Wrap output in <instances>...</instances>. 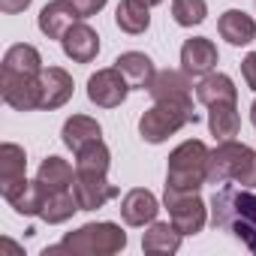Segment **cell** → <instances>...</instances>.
<instances>
[{"label":"cell","mask_w":256,"mask_h":256,"mask_svg":"<svg viewBox=\"0 0 256 256\" xmlns=\"http://www.w3.org/2000/svg\"><path fill=\"white\" fill-rule=\"evenodd\" d=\"M72 96V76L60 66H48L40 72V108L42 112H54L60 106H66Z\"/></svg>","instance_id":"8fae6325"},{"label":"cell","mask_w":256,"mask_h":256,"mask_svg":"<svg viewBox=\"0 0 256 256\" xmlns=\"http://www.w3.org/2000/svg\"><path fill=\"white\" fill-rule=\"evenodd\" d=\"M78 18H82V16H78V10L72 6V0H52V4H46V6L40 10L36 24H40V30H42L48 40H64V34H66Z\"/></svg>","instance_id":"9a60e30c"},{"label":"cell","mask_w":256,"mask_h":256,"mask_svg":"<svg viewBox=\"0 0 256 256\" xmlns=\"http://www.w3.org/2000/svg\"><path fill=\"white\" fill-rule=\"evenodd\" d=\"M190 72L184 70H160L154 76V82L148 84V94L154 96V102H175V106H193L190 96Z\"/></svg>","instance_id":"ba28073f"},{"label":"cell","mask_w":256,"mask_h":256,"mask_svg":"<svg viewBox=\"0 0 256 256\" xmlns=\"http://www.w3.org/2000/svg\"><path fill=\"white\" fill-rule=\"evenodd\" d=\"M250 120H253V126H256V100H253V106H250Z\"/></svg>","instance_id":"d6a6232c"},{"label":"cell","mask_w":256,"mask_h":256,"mask_svg":"<svg viewBox=\"0 0 256 256\" xmlns=\"http://www.w3.org/2000/svg\"><path fill=\"white\" fill-rule=\"evenodd\" d=\"M24 169H28V154L22 145H12V142L0 145V190L28 178Z\"/></svg>","instance_id":"484cf974"},{"label":"cell","mask_w":256,"mask_h":256,"mask_svg":"<svg viewBox=\"0 0 256 256\" xmlns=\"http://www.w3.org/2000/svg\"><path fill=\"white\" fill-rule=\"evenodd\" d=\"M163 205H166V211H169L172 226H175L181 235H199V232L205 229V223H208V208H205V202L199 199V193H184V190L166 187Z\"/></svg>","instance_id":"8992f818"},{"label":"cell","mask_w":256,"mask_h":256,"mask_svg":"<svg viewBox=\"0 0 256 256\" xmlns=\"http://www.w3.org/2000/svg\"><path fill=\"white\" fill-rule=\"evenodd\" d=\"M181 232L172 226V220L169 223H148V229H145V235H142V250L145 253H163V256H169V253H178V247H181Z\"/></svg>","instance_id":"7402d4cb"},{"label":"cell","mask_w":256,"mask_h":256,"mask_svg":"<svg viewBox=\"0 0 256 256\" xmlns=\"http://www.w3.org/2000/svg\"><path fill=\"white\" fill-rule=\"evenodd\" d=\"M36 178H40V184H42L48 193H54V190H72L76 172H72V166H70L64 157H46V160L40 163Z\"/></svg>","instance_id":"d4e9b609"},{"label":"cell","mask_w":256,"mask_h":256,"mask_svg":"<svg viewBox=\"0 0 256 256\" xmlns=\"http://www.w3.org/2000/svg\"><path fill=\"white\" fill-rule=\"evenodd\" d=\"M72 6L78 10L82 18H90V16H96V12L106 6V0H72Z\"/></svg>","instance_id":"4dcf8cb0"},{"label":"cell","mask_w":256,"mask_h":256,"mask_svg":"<svg viewBox=\"0 0 256 256\" xmlns=\"http://www.w3.org/2000/svg\"><path fill=\"white\" fill-rule=\"evenodd\" d=\"M46 66H42V58L34 46L28 42H18L12 46L6 54H4V72H12V76H40Z\"/></svg>","instance_id":"603a6c76"},{"label":"cell","mask_w":256,"mask_h":256,"mask_svg":"<svg viewBox=\"0 0 256 256\" xmlns=\"http://www.w3.org/2000/svg\"><path fill=\"white\" fill-rule=\"evenodd\" d=\"M108 166H112V154H108V148L102 145V139H100V142H94V145H88L84 151H78V154H76V172L106 175V172H108Z\"/></svg>","instance_id":"83f0119b"},{"label":"cell","mask_w":256,"mask_h":256,"mask_svg":"<svg viewBox=\"0 0 256 256\" xmlns=\"http://www.w3.org/2000/svg\"><path fill=\"white\" fill-rule=\"evenodd\" d=\"M114 24L124 34L139 36L151 28V6L142 4V0H120L118 10H114Z\"/></svg>","instance_id":"44dd1931"},{"label":"cell","mask_w":256,"mask_h":256,"mask_svg":"<svg viewBox=\"0 0 256 256\" xmlns=\"http://www.w3.org/2000/svg\"><path fill=\"white\" fill-rule=\"evenodd\" d=\"M0 94L4 102L12 106L16 112H34L40 108V76H0Z\"/></svg>","instance_id":"9c48e42d"},{"label":"cell","mask_w":256,"mask_h":256,"mask_svg":"<svg viewBox=\"0 0 256 256\" xmlns=\"http://www.w3.org/2000/svg\"><path fill=\"white\" fill-rule=\"evenodd\" d=\"M205 16H208V4H205V0H172V18L181 28L202 24Z\"/></svg>","instance_id":"f1b7e54d"},{"label":"cell","mask_w":256,"mask_h":256,"mask_svg":"<svg viewBox=\"0 0 256 256\" xmlns=\"http://www.w3.org/2000/svg\"><path fill=\"white\" fill-rule=\"evenodd\" d=\"M76 211H82V208H78L76 193H72V190H54V193H48V196H46V205H42L40 217H42L46 223L58 226V223H66Z\"/></svg>","instance_id":"4316f807"},{"label":"cell","mask_w":256,"mask_h":256,"mask_svg":"<svg viewBox=\"0 0 256 256\" xmlns=\"http://www.w3.org/2000/svg\"><path fill=\"white\" fill-rule=\"evenodd\" d=\"M60 48H64V54H66L72 64H90V60L100 54V36H96V30H94L90 24L76 22V24L64 34Z\"/></svg>","instance_id":"4fadbf2b"},{"label":"cell","mask_w":256,"mask_h":256,"mask_svg":"<svg viewBox=\"0 0 256 256\" xmlns=\"http://www.w3.org/2000/svg\"><path fill=\"white\" fill-rule=\"evenodd\" d=\"M126 247V232L118 223H84L76 232H66L60 244H52L42 250V256L54 253H78V256H112Z\"/></svg>","instance_id":"7a4b0ae2"},{"label":"cell","mask_w":256,"mask_h":256,"mask_svg":"<svg viewBox=\"0 0 256 256\" xmlns=\"http://www.w3.org/2000/svg\"><path fill=\"white\" fill-rule=\"evenodd\" d=\"M30 4H34V0H0V10H4L6 16H18V12H24Z\"/></svg>","instance_id":"1f68e13d"},{"label":"cell","mask_w":256,"mask_h":256,"mask_svg":"<svg viewBox=\"0 0 256 256\" xmlns=\"http://www.w3.org/2000/svg\"><path fill=\"white\" fill-rule=\"evenodd\" d=\"M217 30L229 46H250L256 40V22L241 10H226L217 22Z\"/></svg>","instance_id":"ffe728a7"},{"label":"cell","mask_w":256,"mask_h":256,"mask_svg":"<svg viewBox=\"0 0 256 256\" xmlns=\"http://www.w3.org/2000/svg\"><path fill=\"white\" fill-rule=\"evenodd\" d=\"M72 193H76V199H78V208H82V211H96V208H102L108 199H114L120 190H118L114 184H108V178H106V175L76 172Z\"/></svg>","instance_id":"30bf717a"},{"label":"cell","mask_w":256,"mask_h":256,"mask_svg":"<svg viewBox=\"0 0 256 256\" xmlns=\"http://www.w3.org/2000/svg\"><path fill=\"white\" fill-rule=\"evenodd\" d=\"M199 114L193 106H175V102H154L142 118H139V136L148 145H160L178 130H184L187 124H196Z\"/></svg>","instance_id":"5b68a950"},{"label":"cell","mask_w":256,"mask_h":256,"mask_svg":"<svg viewBox=\"0 0 256 256\" xmlns=\"http://www.w3.org/2000/svg\"><path fill=\"white\" fill-rule=\"evenodd\" d=\"M0 193H4V199H6L18 214H24V217H40V211H42V205H46V196H48V190L40 184V178H36V181L22 178V181L4 187Z\"/></svg>","instance_id":"7c38bea8"},{"label":"cell","mask_w":256,"mask_h":256,"mask_svg":"<svg viewBox=\"0 0 256 256\" xmlns=\"http://www.w3.org/2000/svg\"><path fill=\"white\" fill-rule=\"evenodd\" d=\"M208 184H238L256 190V151L235 139L217 142L208 157Z\"/></svg>","instance_id":"3957f363"},{"label":"cell","mask_w":256,"mask_h":256,"mask_svg":"<svg viewBox=\"0 0 256 256\" xmlns=\"http://www.w3.org/2000/svg\"><path fill=\"white\" fill-rule=\"evenodd\" d=\"M238 126H241V114L235 102H220L208 108V130L217 142L223 139H235L238 136Z\"/></svg>","instance_id":"cb8c5ba5"},{"label":"cell","mask_w":256,"mask_h":256,"mask_svg":"<svg viewBox=\"0 0 256 256\" xmlns=\"http://www.w3.org/2000/svg\"><path fill=\"white\" fill-rule=\"evenodd\" d=\"M211 223L232 232L256 253V193L238 184H223L211 196Z\"/></svg>","instance_id":"6da1fadb"},{"label":"cell","mask_w":256,"mask_h":256,"mask_svg":"<svg viewBox=\"0 0 256 256\" xmlns=\"http://www.w3.org/2000/svg\"><path fill=\"white\" fill-rule=\"evenodd\" d=\"M60 139H64V145H66L72 154H78V151H84L88 145H94V142L102 139V126H100L94 118H88V114H72V118H66V124H64Z\"/></svg>","instance_id":"e0dca14e"},{"label":"cell","mask_w":256,"mask_h":256,"mask_svg":"<svg viewBox=\"0 0 256 256\" xmlns=\"http://www.w3.org/2000/svg\"><path fill=\"white\" fill-rule=\"evenodd\" d=\"M142 4H148V6H157V4H163V0H142Z\"/></svg>","instance_id":"836d02e7"},{"label":"cell","mask_w":256,"mask_h":256,"mask_svg":"<svg viewBox=\"0 0 256 256\" xmlns=\"http://www.w3.org/2000/svg\"><path fill=\"white\" fill-rule=\"evenodd\" d=\"M217 46L208 36H193L181 46V66L190 76H208L217 66Z\"/></svg>","instance_id":"2e32d148"},{"label":"cell","mask_w":256,"mask_h":256,"mask_svg":"<svg viewBox=\"0 0 256 256\" xmlns=\"http://www.w3.org/2000/svg\"><path fill=\"white\" fill-rule=\"evenodd\" d=\"M208 157H211V151L205 142H199V139L181 142L169 154L166 187L184 190V193H199V187L208 184Z\"/></svg>","instance_id":"277c9868"},{"label":"cell","mask_w":256,"mask_h":256,"mask_svg":"<svg viewBox=\"0 0 256 256\" xmlns=\"http://www.w3.org/2000/svg\"><path fill=\"white\" fill-rule=\"evenodd\" d=\"M157 211H160V202L145 187L124 193V199H120V217H124L126 226H148V223L157 220Z\"/></svg>","instance_id":"5bb4252c"},{"label":"cell","mask_w":256,"mask_h":256,"mask_svg":"<svg viewBox=\"0 0 256 256\" xmlns=\"http://www.w3.org/2000/svg\"><path fill=\"white\" fill-rule=\"evenodd\" d=\"M241 76H244L247 88H250V90H256V52H250V54L241 60Z\"/></svg>","instance_id":"f546056e"},{"label":"cell","mask_w":256,"mask_h":256,"mask_svg":"<svg viewBox=\"0 0 256 256\" xmlns=\"http://www.w3.org/2000/svg\"><path fill=\"white\" fill-rule=\"evenodd\" d=\"M114 66L120 70V76L126 82H130V88H139V90H145L154 82V76H157L154 60L148 54H142V52H124V54H118Z\"/></svg>","instance_id":"d6986e66"},{"label":"cell","mask_w":256,"mask_h":256,"mask_svg":"<svg viewBox=\"0 0 256 256\" xmlns=\"http://www.w3.org/2000/svg\"><path fill=\"white\" fill-rule=\"evenodd\" d=\"M126 94H130V82L120 76L118 66L96 70L88 78V100L100 108H118L126 100Z\"/></svg>","instance_id":"52a82bcc"},{"label":"cell","mask_w":256,"mask_h":256,"mask_svg":"<svg viewBox=\"0 0 256 256\" xmlns=\"http://www.w3.org/2000/svg\"><path fill=\"white\" fill-rule=\"evenodd\" d=\"M196 100L202 106H220V102H238V88L229 76L223 72H208L202 76V82L196 84Z\"/></svg>","instance_id":"ac0fdd59"}]
</instances>
